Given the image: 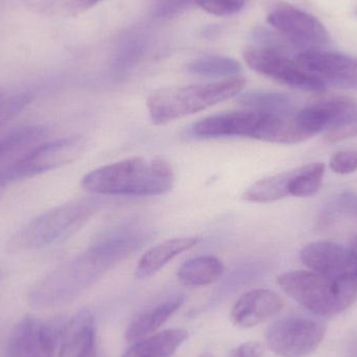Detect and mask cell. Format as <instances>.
I'll use <instances>...</instances> for the list:
<instances>
[{"label":"cell","instance_id":"cell-1","mask_svg":"<svg viewBox=\"0 0 357 357\" xmlns=\"http://www.w3.org/2000/svg\"><path fill=\"white\" fill-rule=\"evenodd\" d=\"M175 173L167 161L142 157L104 165L82 178V187L92 195L154 197L173 188Z\"/></svg>","mask_w":357,"mask_h":357},{"label":"cell","instance_id":"cell-2","mask_svg":"<svg viewBox=\"0 0 357 357\" xmlns=\"http://www.w3.org/2000/svg\"><path fill=\"white\" fill-rule=\"evenodd\" d=\"M297 111L281 113L249 109L220 113L195 123L192 133L202 138L243 137L273 144H298L307 138L298 126Z\"/></svg>","mask_w":357,"mask_h":357},{"label":"cell","instance_id":"cell-3","mask_svg":"<svg viewBox=\"0 0 357 357\" xmlns=\"http://www.w3.org/2000/svg\"><path fill=\"white\" fill-rule=\"evenodd\" d=\"M245 84L243 77H234L211 83L161 88L149 96L146 108L155 125H165L238 96Z\"/></svg>","mask_w":357,"mask_h":357},{"label":"cell","instance_id":"cell-4","mask_svg":"<svg viewBox=\"0 0 357 357\" xmlns=\"http://www.w3.org/2000/svg\"><path fill=\"white\" fill-rule=\"evenodd\" d=\"M98 204L96 199H77L44 212L17 231L6 243V250L20 253L56 245L79 230Z\"/></svg>","mask_w":357,"mask_h":357},{"label":"cell","instance_id":"cell-5","mask_svg":"<svg viewBox=\"0 0 357 357\" xmlns=\"http://www.w3.org/2000/svg\"><path fill=\"white\" fill-rule=\"evenodd\" d=\"M278 284L291 299L319 316L341 314L357 299V281L333 279L312 271L285 273Z\"/></svg>","mask_w":357,"mask_h":357},{"label":"cell","instance_id":"cell-6","mask_svg":"<svg viewBox=\"0 0 357 357\" xmlns=\"http://www.w3.org/2000/svg\"><path fill=\"white\" fill-rule=\"evenodd\" d=\"M86 139L75 135L38 144L0 169V187L75 162L83 155Z\"/></svg>","mask_w":357,"mask_h":357},{"label":"cell","instance_id":"cell-7","mask_svg":"<svg viewBox=\"0 0 357 357\" xmlns=\"http://www.w3.org/2000/svg\"><path fill=\"white\" fill-rule=\"evenodd\" d=\"M268 22L301 52L325 50L331 45V35L324 24L314 15L291 4H275L268 12Z\"/></svg>","mask_w":357,"mask_h":357},{"label":"cell","instance_id":"cell-8","mask_svg":"<svg viewBox=\"0 0 357 357\" xmlns=\"http://www.w3.org/2000/svg\"><path fill=\"white\" fill-rule=\"evenodd\" d=\"M243 56L250 68L283 85L316 93L326 90V84L302 67L295 56L272 48L255 47L245 50Z\"/></svg>","mask_w":357,"mask_h":357},{"label":"cell","instance_id":"cell-9","mask_svg":"<svg viewBox=\"0 0 357 357\" xmlns=\"http://www.w3.org/2000/svg\"><path fill=\"white\" fill-rule=\"evenodd\" d=\"M324 325L305 317H287L273 323L266 333L268 348L277 356L303 357L314 352L325 337Z\"/></svg>","mask_w":357,"mask_h":357},{"label":"cell","instance_id":"cell-10","mask_svg":"<svg viewBox=\"0 0 357 357\" xmlns=\"http://www.w3.org/2000/svg\"><path fill=\"white\" fill-rule=\"evenodd\" d=\"M63 325L27 316L10 331L6 357H54Z\"/></svg>","mask_w":357,"mask_h":357},{"label":"cell","instance_id":"cell-11","mask_svg":"<svg viewBox=\"0 0 357 357\" xmlns=\"http://www.w3.org/2000/svg\"><path fill=\"white\" fill-rule=\"evenodd\" d=\"M298 126L307 139L322 132L357 125V102L345 96L320 98L296 113Z\"/></svg>","mask_w":357,"mask_h":357},{"label":"cell","instance_id":"cell-12","mask_svg":"<svg viewBox=\"0 0 357 357\" xmlns=\"http://www.w3.org/2000/svg\"><path fill=\"white\" fill-rule=\"evenodd\" d=\"M300 259L312 272L340 280L357 281V264L349 248L331 241H314L302 249Z\"/></svg>","mask_w":357,"mask_h":357},{"label":"cell","instance_id":"cell-13","mask_svg":"<svg viewBox=\"0 0 357 357\" xmlns=\"http://www.w3.org/2000/svg\"><path fill=\"white\" fill-rule=\"evenodd\" d=\"M302 67L325 84L357 88V58L329 50H310L295 54Z\"/></svg>","mask_w":357,"mask_h":357},{"label":"cell","instance_id":"cell-14","mask_svg":"<svg viewBox=\"0 0 357 357\" xmlns=\"http://www.w3.org/2000/svg\"><path fill=\"white\" fill-rule=\"evenodd\" d=\"M283 306V300L275 291L254 289L239 298L233 306L231 321L238 328H252L276 316L282 310Z\"/></svg>","mask_w":357,"mask_h":357},{"label":"cell","instance_id":"cell-15","mask_svg":"<svg viewBox=\"0 0 357 357\" xmlns=\"http://www.w3.org/2000/svg\"><path fill=\"white\" fill-rule=\"evenodd\" d=\"M59 357H96V331L89 310L77 312L63 325Z\"/></svg>","mask_w":357,"mask_h":357},{"label":"cell","instance_id":"cell-16","mask_svg":"<svg viewBox=\"0 0 357 357\" xmlns=\"http://www.w3.org/2000/svg\"><path fill=\"white\" fill-rule=\"evenodd\" d=\"M197 237H177L167 239L151 248L140 258L135 271V277L139 280L150 278L165 268L169 261L197 245Z\"/></svg>","mask_w":357,"mask_h":357},{"label":"cell","instance_id":"cell-17","mask_svg":"<svg viewBox=\"0 0 357 357\" xmlns=\"http://www.w3.org/2000/svg\"><path fill=\"white\" fill-rule=\"evenodd\" d=\"M184 300L183 296H177L138 314L128 327L127 341L133 344L154 335L182 306Z\"/></svg>","mask_w":357,"mask_h":357},{"label":"cell","instance_id":"cell-18","mask_svg":"<svg viewBox=\"0 0 357 357\" xmlns=\"http://www.w3.org/2000/svg\"><path fill=\"white\" fill-rule=\"evenodd\" d=\"M187 337L185 329H167L133 343L123 357H172Z\"/></svg>","mask_w":357,"mask_h":357},{"label":"cell","instance_id":"cell-19","mask_svg":"<svg viewBox=\"0 0 357 357\" xmlns=\"http://www.w3.org/2000/svg\"><path fill=\"white\" fill-rule=\"evenodd\" d=\"M224 273V264L211 255L199 256L185 261L178 271V278L186 287H205L215 282Z\"/></svg>","mask_w":357,"mask_h":357},{"label":"cell","instance_id":"cell-20","mask_svg":"<svg viewBox=\"0 0 357 357\" xmlns=\"http://www.w3.org/2000/svg\"><path fill=\"white\" fill-rule=\"evenodd\" d=\"M45 129L41 126H29L8 132L0 137V162L12 157L22 156L43 139Z\"/></svg>","mask_w":357,"mask_h":357},{"label":"cell","instance_id":"cell-21","mask_svg":"<svg viewBox=\"0 0 357 357\" xmlns=\"http://www.w3.org/2000/svg\"><path fill=\"white\" fill-rule=\"evenodd\" d=\"M291 171L257 181L243 193V199L252 203H272L289 197Z\"/></svg>","mask_w":357,"mask_h":357},{"label":"cell","instance_id":"cell-22","mask_svg":"<svg viewBox=\"0 0 357 357\" xmlns=\"http://www.w3.org/2000/svg\"><path fill=\"white\" fill-rule=\"evenodd\" d=\"M324 174L325 165L320 162L291 169L289 197H307L316 195L322 186Z\"/></svg>","mask_w":357,"mask_h":357},{"label":"cell","instance_id":"cell-23","mask_svg":"<svg viewBox=\"0 0 357 357\" xmlns=\"http://www.w3.org/2000/svg\"><path fill=\"white\" fill-rule=\"evenodd\" d=\"M187 70L202 77L229 79L238 77L241 73V65L234 59L228 56H202L188 64Z\"/></svg>","mask_w":357,"mask_h":357},{"label":"cell","instance_id":"cell-24","mask_svg":"<svg viewBox=\"0 0 357 357\" xmlns=\"http://www.w3.org/2000/svg\"><path fill=\"white\" fill-rule=\"evenodd\" d=\"M241 106L251 110L268 111V112H295L293 98L287 94L268 91H252L243 94L238 100Z\"/></svg>","mask_w":357,"mask_h":357},{"label":"cell","instance_id":"cell-25","mask_svg":"<svg viewBox=\"0 0 357 357\" xmlns=\"http://www.w3.org/2000/svg\"><path fill=\"white\" fill-rule=\"evenodd\" d=\"M100 1L102 0H42L38 2V8L44 14L77 16Z\"/></svg>","mask_w":357,"mask_h":357},{"label":"cell","instance_id":"cell-26","mask_svg":"<svg viewBox=\"0 0 357 357\" xmlns=\"http://www.w3.org/2000/svg\"><path fill=\"white\" fill-rule=\"evenodd\" d=\"M347 218L357 220V195L343 193L326 208L322 222H333L335 218Z\"/></svg>","mask_w":357,"mask_h":357},{"label":"cell","instance_id":"cell-27","mask_svg":"<svg viewBox=\"0 0 357 357\" xmlns=\"http://www.w3.org/2000/svg\"><path fill=\"white\" fill-rule=\"evenodd\" d=\"M31 102L29 94H17L0 98V129L18 116Z\"/></svg>","mask_w":357,"mask_h":357},{"label":"cell","instance_id":"cell-28","mask_svg":"<svg viewBox=\"0 0 357 357\" xmlns=\"http://www.w3.org/2000/svg\"><path fill=\"white\" fill-rule=\"evenodd\" d=\"M245 2V0H195V4L215 16H228L238 13Z\"/></svg>","mask_w":357,"mask_h":357},{"label":"cell","instance_id":"cell-29","mask_svg":"<svg viewBox=\"0 0 357 357\" xmlns=\"http://www.w3.org/2000/svg\"><path fill=\"white\" fill-rule=\"evenodd\" d=\"M331 169L339 175H349L357 171V151H342L331 157Z\"/></svg>","mask_w":357,"mask_h":357},{"label":"cell","instance_id":"cell-30","mask_svg":"<svg viewBox=\"0 0 357 357\" xmlns=\"http://www.w3.org/2000/svg\"><path fill=\"white\" fill-rule=\"evenodd\" d=\"M195 0H159L153 14L156 17H171L188 8Z\"/></svg>","mask_w":357,"mask_h":357},{"label":"cell","instance_id":"cell-31","mask_svg":"<svg viewBox=\"0 0 357 357\" xmlns=\"http://www.w3.org/2000/svg\"><path fill=\"white\" fill-rule=\"evenodd\" d=\"M264 347L258 342H247L241 344L231 352V357H261Z\"/></svg>","mask_w":357,"mask_h":357},{"label":"cell","instance_id":"cell-32","mask_svg":"<svg viewBox=\"0 0 357 357\" xmlns=\"http://www.w3.org/2000/svg\"><path fill=\"white\" fill-rule=\"evenodd\" d=\"M349 250L357 264V237H356V239L352 241L351 245L349 247Z\"/></svg>","mask_w":357,"mask_h":357},{"label":"cell","instance_id":"cell-33","mask_svg":"<svg viewBox=\"0 0 357 357\" xmlns=\"http://www.w3.org/2000/svg\"><path fill=\"white\" fill-rule=\"evenodd\" d=\"M199 357H214L211 354H204Z\"/></svg>","mask_w":357,"mask_h":357},{"label":"cell","instance_id":"cell-34","mask_svg":"<svg viewBox=\"0 0 357 357\" xmlns=\"http://www.w3.org/2000/svg\"><path fill=\"white\" fill-rule=\"evenodd\" d=\"M0 98H1V96H0Z\"/></svg>","mask_w":357,"mask_h":357}]
</instances>
